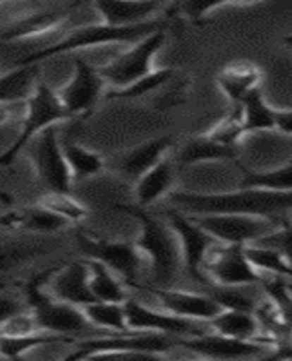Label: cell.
Returning a JSON list of instances; mask_svg holds the SVG:
<instances>
[{
  "mask_svg": "<svg viewBox=\"0 0 292 361\" xmlns=\"http://www.w3.org/2000/svg\"><path fill=\"white\" fill-rule=\"evenodd\" d=\"M171 204L187 214H249V216L278 218L292 211V191H269L241 188L234 192L176 191L169 192Z\"/></svg>",
  "mask_w": 292,
  "mask_h": 361,
  "instance_id": "obj_1",
  "label": "cell"
},
{
  "mask_svg": "<svg viewBox=\"0 0 292 361\" xmlns=\"http://www.w3.org/2000/svg\"><path fill=\"white\" fill-rule=\"evenodd\" d=\"M120 211L131 214L140 224V236L135 242L144 262L151 267L152 281L157 287H167L174 281L182 267V251L176 234L169 224H164L140 205H116Z\"/></svg>",
  "mask_w": 292,
  "mask_h": 361,
  "instance_id": "obj_2",
  "label": "cell"
},
{
  "mask_svg": "<svg viewBox=\"0 0 292 361\" xmlns=\"http://www.w3.org/2000/svg\"><path fill=\"white\" fill-rule=\"evenodd\" d=\"M174 345L169 336L158 332H111L80 341L68 360H157Z\"/></svg>",
  "mask_w": 292,
  "mask_h": 361,
  "instance_id": "obj_3",
  "label": "cell"
},
{
  "mask_svg": "<svg viewBox=\"0 0 292 361\" xmlns=\"http://www.w3.org/2000/svg\"><path fill=\"white\" fill-rule=\"evenodd\" d=\"M160 20H149L138 26H109V24H89V26H82L73 30L68 37L56 40V42L49 44V46L38 49V51L31 53L25 59L18 60L17 66L24 64H38L42 60L53 59L56 55H63V53L73 51H84V49H91V47L109 46V44H133L136 40L144 39L145 35L152 33V31L162 30Z\"/></svg>",
  "mask_w": 292,
  "mask_h": 361,
  "instance_id": "obj_4",
  "label": "cell"
},
{
  "mask_svg": "<svg viewBox=\"0 0 292 361\" xmlns=\"http://www.w3.org/2000/svg\"><path fill=\"white\" fill-rule=\"evenodd\" d=\"M69 113L63 109L59 94L53 87L44 82H37L31 94L25 98L24 113H22V128L17 138L8 149L0 153V167L11 166L18 154L25 149V145L33 140L38 133L51 126H59L60 122L69 120Z\"/></svg>",
  "mask_w": 292,
  "mask_h": 361,
  "instance_id": "obj_5",
  "label": "cell"
},
{
  "mask_svg": "<svg viewBox=\"0 0 292 361\" xmlns=\"http://www.w3.org/2000/svg\"><path fill=\"white\" fill-rule=\"evenodd\" d=\"M28 303H30V310L33 312L40 331L69 336L75 340L78 336L95 338V336L111 334V332L95 329L87 322L80 307L60 302L56 298L49 296L44 289H40L38 285H31L28 289Z\"/></svg>",
  "mask_w": 292,
  "mask_h": 361,
  "instance_id": "obj_6",
  "label": "cell"
},
{
  "mask_svg": "<svg viewBox=\"0 0 292 361\" xmlns=\"http://www.w3.org/2000/svg\"><path fill=\"white\" fill-rule=\"evenodd\" d=\"M165 44V31H152L145 35L144 39L136 40L126 51L111 59L106 66H102L100 73L107 87L111 90H122L129 84L136 82L138 78L145 77L152 71V62Z\"/></svg>",
  "mask_w": 292,
  "mask_h": 361,
  "instance_id": "obj_7",
  "label": "cell"
},
{
  "mask_svg": "<svg viewBox=\"0 0 292 361\" xmlns=\"http://www.w3.org/2000/svg\"><path fill=\"white\" fill-rule=\"evenodd\" d=\"M25 154L30 158L37 178L47 191H71V173L63 158L56 126L38 133L30 144L25 145Z\"/></svg>",
  "mask_w": 292,
  "mask_h": 361,
  "instance_id": "obj_8",
  "label": "cell"
},
{
  "mask_svg": "<svg viewBox=\"0 0 292 361\" xmlns=\"http://www.w3.org/2000/svg\"><path fill=\"white\" fill-rule=\"evenodd\" d=\"M212 238L227 245H249L284 226L278 218L249 214H189Z\"/></svg>",
  "mask_w": 292,
  "mask_h": 361,
  "instance_id": "obj_9",
  "label": "cell"
},
{
  "mask_svg": "<svg viewBox=\"0 0 292 361\" xmlns=\"http://www.w3.org/2000/svg\"><path fill=\"white\" fill-rule=\"evenodd\" d=\"M76 242L89 259H97L109 267L127 287H138V274L144 258L135 243L95 238L82 233L76 234Z\"/></svg>",
  "mask_w": 292,
  "mask_h": 361,
  "instance_id": "obj_10",
  "label": "cell"
},
{
  "mask_svg": "<svg viewBox=\"0 0 292 361\" xmlns=\"http://www.w3.org/2000/svg\"><path fill=\"white\" fill-rule=\"evenodd\" d=\"M203 274L216 285L225 287H245L262 283V272H258L247 259L243 245H227L218 242L203 259Z\"/></svg>",
  "mask_w": 292,
  "mask_h": 361,
  "instance_id": "obj_11",
  "label": "cell"
},
{
  "mask_svg": "<svg viewBox=\"0 0 292 361\" xmlns=\"http://www.w3.org/2000/svg\"><path fill=\"white\" fill-rule=\"evenodd\" d=\"M167 224L176 234L178 243H180V251H182V265L189 272L190 278L196 281L207 283V278L203 274V259L207 256L212 247L218 243L207 231L196 224L187 213H182L180 209H169L167 213Z\"/></svg>",
  "mask_w": 292,
  "mask_h": 361,
  "instance_id": "obj_12",
  "label": "cell"
},
{
  "mask_svg": "<svg viewBox=\"0 0 292 361\" xmlns=\"http://www.w3.org/2000/svg\"><path fill=\"white\" fill-rule=\"evenodd\" d=\"M106 87L107 84L102 77L100 69L87 64L85 60L76 59L71 78L55 91L63 109L68 111L71 118H75V116L89 115L104 97Z\"/></svg>",
  "mask_w": 292,
  "mask_h": 361,
  "instance_id": "obj_13",
  "label": "cell"
},
{
  "mask_svg": "<svg viewBox=\"0 0 292 361\" xmlns=\"http://www.w3.org/2000/svg\"><path fill=\"white\" fill-rule=\"evenodd\" d=\"M123 310H126V323L129 331L158 332L167 336H200L211 331L209 325L203 327V322H193L169 314L162 309H151L135 298H127L123 302Z\"/></svg>",
  "mask_w": 292,
  "mask_h": 361,
  "instance_id": "obj_14",
  "label": "cell"
},
{
  "mask_svg": "<svg viewBox=\"0 0 292 361\" xmlns=\"http://www.w3.org/2000/svg\"><path fill=\"white\" fill-rule=\"evenodd\" d=\"M176 345L202 357H211V360H249V357L263 356L269 348L260 341L238 340V338L212 331L200 336H190L187 340L176 341Z\"/></svg>",
  "mask_w": 292,
  "mask_h": 361,
  "instance_id": "obj_15",
  "label": "cell"
},
{
  "mask_svg": "<svg viewBox=\"0 0 292 361\" xmlns=\"http://www.w3.org/2000/svg\"><path fill=\"white\" fill-rule=\"evenodd\" d=\"M151 293L160 303L162 310L180 316V318L193 319V322L207 323L221 310L220 303L216 302L211 294L167 289V287H154L151 289Z\"/></svg>",
  "mask_w": 292,
  "mask_h": 361,
  "instance_id": "obj_16",
  "label": "cell"
},
{
  "mask_svg": "<svg viewBox=\"0 0 292 361\" xmlns=\"http://www.w3.org/2000/svg\"><path fill=\"white\" fill-rule=\"evenodd\" d=\"M69 9L56 8H42L25 11L17 15L4 26L0 39L6 42H18V40L40 39L49 33H55L63 24L68 22Z\"/></svg>",
  "mask_w": 292,
  "mask_h": 361,
  "instance_id": "obj_17",
  "label": "cell"
},
{
  "mask_svg": "<svg viewBox=\"0 0 292 361\" xmlns=\"http://www.w3.org/2000/svg\"><path fill=\"white\" fill-rule=\"evenodd\" d=\"M46 293L60 302L84 307L95 302L91 287H89V265L87 259H76L53 272L46 285Z\"/></svg>",
  "mask_w": 292,
  "mask_h": 361,
  "instance_id": "obj_18",
  "label": "cell"
},
{
  "mask_svg": "<svg viewBox=\"0 0 292 361\" xmlns=\"http://www.w3.org/2000/svg\"><path fill=\"white\" fill-rule=\"evenodd\" d=\"M164 0H93L102 22L109 26H138L152 20Z\"/></svg>",
  "mask_w": 292,
  "mask_h": 361,
  "instance_id": "obj_19",
  "label": "cell"
},
{
  "mask_svg": "<svg viewBox=\"0 0 292 361\" xmlns=\"http://www.w3.org/2000/svg\"><path fill=\"white\" fill-rule=\"evenodd\" d=\"M173 138L171 136H160L152 138L142 145H136L135 149L127 151L114 166V171L127 182L135 183L140 176H144L151 167H154L165 153L169 151Z\"/></svg>",
  "mask_w": 292,
  "mask_h": 361,
  "instance_id": "obj_20",
  "label": "cell"
},
{
  "mask_svg": "<svg viewBox=\"0 0 292 361\" xmlns=\"http://www.w3.org/2000/svg\"><path fill=\"white\" fill-rule=\"evenodd\" d=\"M68 220L37 204L31 207L15 209L0 216V227L8 231H30V233H59L69 227Z\"/></svg>",
  "mask_w": 292,
  "mask_h": 361,
  "instance_id": "obj_21",
  "label": "cell"
},
{
  "mask_svg": "<svg viewBox=\"0 0 292 361\" xmlns=\"http://www.w3.org/2000/svg\"><path fill=\"white\" fill-rule=\"evenodd\" d=\"M174 185V166L169 158H162L157 166L151 167L144 176L135 182L136 205L149 207L151 204L164 198L173 191Z\"/></svg>",
  "mask_w": 292,
  "mask_h": 361,
  "instance_id": "obj_22",
  "label": "cell"
},
{
  "mask_svg": "<svg viewBox=\"0 0 292 361\" xmlns=\"http://www.w3.org/2000/svg\"><path fill=\"white\" fill-rule=\"evenodd\" d=\"M216 82L231 104L238 106L249 91L258 87L262 82V71L253 62H233L221 69Z\"/></svg>",
  "mask_w": 292,
  "mask_h": 361,
  "instance_id": "obj_23",
  "label": "cell"
},
{
  "mask_svg": "<svg viewBox=\"0 0 292 361\" xmlns=\"http://www.w3.org/2000/svg\"><path fill=\"white\" fill-rule=\"evenodd\" d=\"M209 329L218 334L231 336L238 340H250L260 341V325L258 318L254 312L249 310H234V309H221L218 314L207 322Z\"/></svg>",
  "mask_w": 292,
  "mask_h": 361,
  "instance_id": "obj_24",
  "label": "cell"
},
{
  "mask_svg": "<svg viewBox=\"0 0 292 361\" xmlns=\"http://www.w3.org/2000/svg\"><path fill=\"white\" fill-rule=\"evenodd\" d=\"M238 149L221 145L211 136L205 135L193 136L182 145L178 153V164L180 166H195L202 161H216V160H233L236 158Z\"/></svg>",
  "mask_w": 292,
  "mask_h": 361,
  "instance_id": "obj_25",
  "label": "cell"
},
{
  "mask_svg": "<svg viewBox=\"0 0 292 361\" xmlns=\"http://www.w3.org/2000/svg\"><path fill=\"white\" fill-rule=\"evenodd\" d=\"M238 107H240L243 133L272 131L274 129V107L267 104L260 85L249 91L243 100L238 104Z\"/></svg>",
  "mask_w": 292,
  "mask_h": 361,
  "instance_id": "obj_26",
  "label": "cell"
},
{
  "mask_svg": "<svg viewBox=\"0 0 292 361\" xmlns=\"http://www.w3.org/2000/svg\"><path fill=\"white\" fill-rule=\"evenodd\" d=\"M89 287L93 293L95 302H107V303H123L127 300L126 283L120 280L109 267L97 262L89 259Z\"/></svg>",
  "mask_w": 292,
  "mask_h": 361,
  "instance_id": "obj_27",
  "label": "cell"
},
{
  "mask_svg": "<svg viewBox=\"0 0 292 361\" xmlns=\"http://www.w3.org/2000/svg\"><path fill=\"white\" fill-rule=\"evenodd\" d=\"M38 64H24L0 75V104L25 102L37 84Z\"/></svg>",
  "mask_w": 292,
  "mask_h": 361,
  "instance_id": "obj_28",
  "label": "cell"
},
{
  "mask_svg": "<svg viewBox=\"0 0 292 361\" xmlns=\"http://www.w3.org/2000/svg\"><path fill=\"white\" fill-rule=\"evenodd\" d=\"M75 343V338L62 334H53V332L38 331L33 334H22V336H8L0 334V357L6 360H20L25 354L31 353L33 348L44 347L51 343Z\"/></svg>",
  "mask_w": 292,
  "mask_h": 361,
  "instance_id": "obj_29",
  "label": "cell"
},
{
  "mask_svg": "<svg viewBox=\"0 0 292 361\" xmlns=\"http://www.w3.org/2000/svg\"><path fill=\"white\" fill-rule=\"evenodd\" d=\"M62 151L63 158L68 161L73 182H82V180L93 178V176L100 174L104 171V167H106V160L102 158L100 153L91 151V149L76 144V142L63 140Z\"/></svg>",
  "mask_w": 292,
  "mask_h": 361,
  "instance_id": "obj_30",
  "label": "cell"
},
{
  "mask_svg": "<svg viewBox=\"0 0 292 361\" xmlns=\"http://www.w3.org/2000/svg\"><path fill=\"white\" fill-rule=\"evenodd\" d=\"M243 251L249 264L258 272H269L278 278H292V265L274 247L249 243V245H243Z\"/></svg>",
  "mask_w": 292,
  "mask_h": 361,
  "instance_id": "obj_31",
  "label": "cell"
},
{
  "mask_svg": "<svg viewBox=\"0 0 292 361\" xmlns=\"http://www.w3.org/2000/svg\"><path fill=\"white\" fill-rule=\"evenodd\" d=\"M87 322L95 329L104 332H126L129 331L126 323V310L123 303L91 302L82 307Z\"/></svg>",
  "mask_w": 292,
  "mask_h": 361,
  "instance_id": "obj_32",
  "label": "cell"
},
{
  "mask_svg": "<svg viewBox=\"0 0 292 361\" xmlns=\"http://www.w3.org/2000/svg\"><path fill=\"white\" fill-rule=\"evenodd\" d=\"M37 204L44 205L46 209L53 211L55 214L68 220L69 224H78L85 220L89 214L87 207L82 202H78L69 191H47L38 198Z\"/></svg>",
  "mask_w": 292,
  "mask_h": 361,
  "instance_id": "obj_33",
  "label": "cell"
},
{
  "mask_svg": "<svg viewBox=\"0 0 292 361\" xmlns=\"http://www.w3.org/2000/svg\"><path fill=\"white\" fill-rule=\"evenodd\" d=\"M241 188H258L269 191H292V161L281 167L262 173H247L241 180Z\"/></svg>",
  "mask_w": 292,
  "mask_h": 361,
  "instance_id": "obj_34",
  "label": "cell"
},
{
  "mask_svg": "<svg viewBox=\"0 0 292 361\" xmlns=\"http://www.w3.org/2000/svg\"><path fill=\"white\" fill-rule=\"evenodd\" d=\"M173 77V71L171 69H152L149 75L138 78L136 82L129 84L127 87H122V90H113L107 93L109 98H142L145 94L154 93L157 90L164 87L167 82Z\"/></svg>",
  "mask_w": 292,
  "mask_h": 361,
  "instance_id": "obj_35",
  "label": "cell"
},
{
  "mask_svg": "<svg viewBox=\"0 0 292 361\" xmlns=\"http://www.w3.org/2000/svg\"><path fill=\"white\" fill-rule=\"evenodd\" d=\"M212 140H216L221 145H229V147H236L240 138L245 133H243V128H241V115H240V107L234 106L233 115L225 116L224 120L216 123L214 128H211V131L207 133Z\"/></svg>",
  "mask_w": 292,
  "mask_h": 361,
  "instance_id": "obj_36",
  "label": "cell"
},
{
  "mask_svg": "<svg viewBox=\"0 0 292 361\" xmlns=\"http://www.w3.org/2000/svg\"><path fill=\"white\" fill-rule=\"evenodd\" d=\"M211 294L216 302L220 303L221 309H234V310H249L254 312L256 310V302L253 298L247 296L245 293H241L238 287H225V285H218Z\"/></svg>",
  "mask_w": 292,
  "mask_h": 361,
  "instance_id": "obj_37",
  "label": "cell"
},
{
  "mask_svg": "<svg viewBox=\"0 0 292 361\" xmlns=\"http://www.w3.org/2000/svg\"><path fill=\"white\" fill-rule=\"evenodd\" d=\"M37 319H35L33 312L30 309L28 310H18L17 314H13L11 318L6 319L2 325H0V334L8 336H22V334H33L38 332Z\"/></svg>",
  "mask_w": 292,
  "mask_h": 361,
  "instance_id": "obj_38",
  "label": "cell"
},
{
  "mask_svg": "<svg viewBox=\"0 0 292 361\" xmlns=\"http://www.w3.org/2000/svg\"><path fill=\"white\" fill-rule=\"evenodd\" d=\"M254 243L274 247V249H278V251L285 256V259H287L288 264L292 265V220L285 221L284 226L279 227V229H276L274 233L267 234V236L256 240Z\"/></svg>",
  "mask_w": 292,
  "mask_h": 361,
  "instance_id": "obj_39",
  "label": "cell"
},
{
  "mask_svg": "<svg viewBox=\"0 0 292 361\" xmlns=\"http://www.w3.org/2000/svg\"><path fill=\"white\" fill-rule=\"evenodd\" d=\"M234 0H180V11L193 22H200L211 11Z\"/></svg>",
  "mask_w": 292,
  "mask_h": 361,
  "instance_id": "obj_40",
  "label": "cell"
},
{
  "mask_svg": "<svg viewBox=\"0 0 292 361\" xmlns=\"http://www.w3.org/2000/svg\"><path fill=\"white\" fill-rule=\"evenodd\" d=\"M18 310H22V305L17 298L9 296V294H0V325L13 314H17Z\"/></svg>",
  "mask_w": 292,
  "mask_h": 361,
  "instance_id": "obj_41",
  "label": "cell"
},
{
  "mask_svg": "<svg viewBox=\"0 0 292 361\" xmlns=\"http://www.w3.org/2000/svg\"><path fill=\"white\" fill-rule=\"evenodd\" d=\"M274 129L292 136V109H274Z\"/></svg>",
  "mask_w": 292,
  "mask_h": 361,
  "instance_id": "obj_42",
  "label": "cell"
},
{
  "mask_svg": "<svg viewBox=\"0 0 292 361\" xmlns=\"http://www.w3.org/2000/svg\"><path fill=\"white\" fill-rule=\"evenodd\" d=\"M24 104L25 102H17V104H0V126L11 122L17 116H22L24 113Z\"/></svg>",
  "mask_w": 292,
  "mask_h": 361,
  "instance_id": "obj_43",
  "label": "cell"
},
{
  "mask_svg": "<svg viewBox=\"0 0 292 361\" xmlns=\"http://www.w3.org/2000/svg\"><path fill=\"white\" fill-rule=\"evenodd\" d=\"M285 44H287V46L292 49V35H291V37H287V39H285Z\"/></svg>",
  "mask_w": 292,
  "mask_h": 361,
  "instance_id": "obj_44",
  "label": "cell"
},
{
  "mask_svg": "<svg viewBox=\"0 0 292 361\" xmlns=\"http://www.w3.org/2000/svg\"><path fill=\"white\" fill-rule=\"evenodd\" d=\"M4 2H8V0H0V4H4Z\"/></svg>",
  "mask_w": 292,
  "mask_h": 361,
  "instance_id": "obj_45",
  "label": "cell"
}]
</instances>
